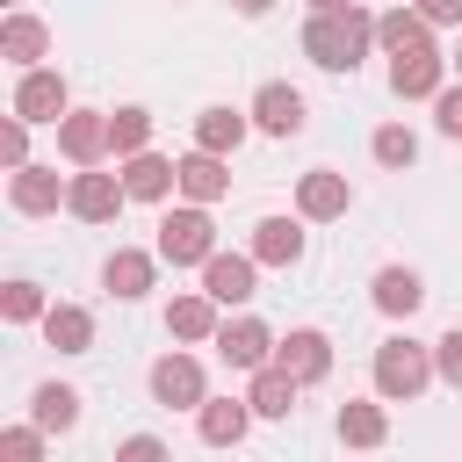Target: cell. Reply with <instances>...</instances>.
Instances as JSON below:
<instances>
[{
  "label": "cell",
  "instance_id": "cell-25",
  "mask_svg": "<svg viewBox=\"0 0 462 462\" xmlns=\"http://www.w3.org/2000/svg\"><path fill=\"white\" fill-rule=\"evenodd\" d=\"M245 130H253V123H245L238 108H224V101L195 116V144H202V152H224V159H231V152L245 144Z\"/></svg>",
  "mask_w": 462,
  "mask_h": 462
},
{
  "label": "cell",
  "instance_id": "cell-18",
  "mask_svg": "<svg viewBox=\"0 0 462 462\" xmlns=\"http://www.w3.org/2000/svg\"><path fill=\"white\" fill-rule=\"evenodd\" d=\"M152 274H159V253H137V245H116V253H108V267H101L108 296H123V303H137V296L152 289Z\"/></svg>",
  "mask_w": 462,
  "mask_h": 462
},
{
  "label": "cell",
  "instance_id": "cell-28",
  "mask_svg": "<svg viewBox=\"0 0 462 462\" xmlns=\"http://www.w3.org/2000/svg\"><path fill=\"white\" fill-rule=\"evenodd\" d=\"M339 440H346V448H383V440H390V419H383V404H361V397H346V404H339Z\"/></svg>",
  "mask_w": 462,
  "mask_h": 462
},
{
  "label": "cell",
  "instance_id": "cell-31",
  "mask_svg": "<svg viewBox=\"0 0 462 462\" xmlns=\"http://www.w3.org/2000/svg\"><path fill=\"white\" fill-rule=\"evenodd\" d=\"M368 152H375L383 166H411V159H419V137H411L404 123H383V130L368 137Z\"/></svg>",
  "mask_w": 462,
  "mask_h": 462
},
{
  "label": "cell",
  "instance_id": "cell-35",
  "mask_svg": "<svg viewBox=\"0 0 462 462\" xmlns=\"http://www.w3.org/2000/svg\"><path fill=\"white\" fill-rule=\"evenodd\" d=\"M433 123H440V137H462V79L433 94Z\"/></svg>",
  "mask_w": 462,
  "mask_h": 462
},
{
  "label": "cell",
  "instance_id": "cell-23",
  "mask_svg": "<svg viewBox=\"0 0 462 462\" xmlns=\"http://www.w3.org/2000/svg\"><path fill=\"white\" fill-rule=\"evenodd\" d=\"M375 43H383L390 58H397V51H426V43H433V22H426L419 7H390V14L375 22Z\"/></svg>",
  "mask_w": 462,
  "mask_h": 462
},
{
  "label": "cell",
  "instance_id": "cell-7",
  "mask_svg": "<svg viewBox=\"0 0 462 462\" xmlns=\"http://www.w3.org/2000/svg\"><path fill=\"white\" fill-rule=\"evenodd\" d=\"M58 152H65L72 166H101V159H108V116H101V108H65Z\"/></svg>",
  "mask_w": 462,
  "mask_h": 462
},
{
  "label": "cell",
  "instance_id": "cell-39",
  "mask_svg": "<svg viewBox=\"0 0 462 462\" xmlns=\"http://www.w3.org/2000/svg\"><path fill=\"white\" fill-rule=\"evenodd\" d=\"M231 7H238V14H267L274 0H231Z\"/></svg>",
  "mask_w": 462,
  "mask_h": 462
},
{
  "label": "cell",
  "instance_id": "cell-2",
  "mask_svg": "<svg viewBox=\"0 0 462 462\" xmlns=\"http://www.w3.org/2000/svg\"><path fill=\"white\" fill-rule=\"evenodd\" d=\"M440 368H433V346H419V339H383L375 346V397H390V404H411L426 383H433Z\"/></svg>",
  "mask_w": 462,
  "mask_h": 462
},
{
  "label": "cell",
  "instance_id": "cell-36",
  "mask_svg": "<svg viewBox=\"0 0 462 462\" xmlns=\"http://www.w3.org/2000/svg\"><path fill=\"white\" fill-rule=\"evenodd\" d=\"M116 455H123V462H159V455H166V440H152V433H130V440H116Z\"/></svg>",
  "mask_w": 462,
  "mask_h": 462
},
{
  "label": "cell",
  "instance_id": "cell-15",
  "mask_svg": "<svg viewBox=\"0 0 462 462\" xmlns=\"http://www.w3.org/2000/svg\"><path fill=\"white\" fill-rule=\"evenodd\" d=\"M253 123H260L267 137H303V123H310V116H303V94H296V87L267 79V87L253 94Z\"/></svg>",
  "mask_w": 462,
  "mask_h": 462
},
{
  "label": "cell",
  "instance_id": "cell-34",
  "mask_svg": "<svg viewBox=\"0 0 462 462\" xmlns=\"http://www.w3.org/2000/svg\"><path fill=\"white\" fill-rule=\"evenodd\" d=\"M0 455L36 462V455H43V426H7V433H0Z\"/></svg>",
  "mask_w": 462,
  "mask_h": 462
},
{
  "label": "cell",
  "instance_id": "cell-1",
  "mask_svg": "<svg viewBox=\"0 0 462 462\" xmlns=\"http://www.w3.org/2000/svg\"><path fill=\"white\" fill-rule=\"evenodd\" d=\"M368 43H375V22L361 7H339V14H310L303 22V58L318 72H354L368 58Z\"/></svg>",
  "mask_w": 462,
  "mask_h": 462
},
{
  "label": "cell",
  "instance_id": "cell-3",
  "mask_svg": "<svg viewBox=\"0 0 462 462\" xmlns=\"http://www.w3.org/2000/svg\"><path fill=\"white\" fill-rule=\"evenodd\" d=\"M217 253V224H209V202H180L159 217V260L173 267H202Z\"/></svg>",
  "mask_w": 462,
  "mask_h": 462
},
{
  "label": "cell",
  "instance_id": "cell-16",
  "mask_svg": "<svg viewBox=\"0 0 462 462\" xmlns=\"http://www.w3.org/2000/svg\"><path fill=\"white\" fill-rule=\"evenodd\" d=\"M65 188H72V180H58L51 166H36V159H29V166H14V180H7V202H14L22 217H51V209L65 202Z\"/></svg>",
  "mask_w": 462,
  "mask_h": 462
},
{
  "label": "cell",
  "instance_id": "cell-29",
  "mask_svg": "<svg viewBox=\"0 0 462 462\" xmlns=\"http://www.w3.org/2000/svg\"><path fill=\"white\" fill-rule=\"evenodd\" d=\"M144 144H152V108H116V116H108V152L130 159V152H144Z\"/></svg>",
  "mask_w": 462,
  "mask_h": 462
},
{
  "label": "cell",
  "instance_id": "cell-19",
  "mask_svg": "<svg viewBox=\"0 0 462 462\" xmlns=\"http://www.w3.org/2000/svg\"><path fill=\"white\" fill-rule=\"evenodd\" d=\"M217 310H224V303H217L209 289H188V296L166 303V332H173V339H217V325H224Z\"/></svg>",
  "mask_w": 462,
  "mask_h": 462
},
{
  "label": "cell",
  "instance_id": "cell-6",
  "mask_svg": "<svg viewBox=\"0 0 462 462\" xmlns=\"http://www.w3.org/2000/svg\"><path fill=\"white\" fill-rule=\"evenodd\" d=\"M152 397L166 404V411H195L209 390H202V361L195 354H159L152 361Z\"/></svg>",
  "mask_w": 462,
  "mask_h": 462
},
{
  "label": "cell",
  "instance_id": "cell-11",
  "mask_svg": "<svg viewBox=\"0 0 462 462\" xmlns=\"http://www.w3.org/2000/svg\"><path fill=\"white\" fill-rule=\"evenodd\" d=\"M123 188H130V202H166V195L180 188V159H159V152L144 144V152L123 159Z\"/></svg>",
  "mask_w": 462,
  "mask_h": 462
},
{
  "label": "cell",
  "instance_id": "cell-37",
  "mask_svg": "<svg viewBox=\"0 0 462 462\" xmlns=\"http://www.w3.org/2000/svg\"><path fill=\"white\" fill-rule=\"evenodd\" d=\"M419 14H426L433 29H448V22H462V0H419Z\"/></svg>",
  "mask_w": 462,
  "mask_h": 462
},
{
  "label": "cell",
  "instance_id": "cell-26",
  "mask_svg": "<svg viewBox=\"0 0 462 462\" xmlns=\"http://www.w3.org/2000/svg\"><path fill=\"white\" fill-rule=\"evenodd\" d=\"M43 339H51L58 354H87V346H94V318H87L79 303H51V310H43Z\"/></svg>",
  "mask_w": 462,
  "mask_h": 462
},
{
  "label": "cell",
  "instance_id": "cell-8",
  "mask_svg": "<svg viewBox=\"0 0 462 462\" xmlns=\"http://www.w3.org/2000/svg\"><path fill=\"white\" fill-rule=\"evenodd\" d=\"M346 202H354V188H346V173H332V166H310V173L296 180V217H310V224L346 217Z\"/></svg>",
  "mask_w": 462,
  "mask_h": 462
},
{
  "label": "cell",
  "instance_id": "cell-27",
  "mask_svg": "<svg viewBox=\"0 0 462 462\" xmlns=\"http://www.w3.org/2000/svg\"><path fill=\"white\" fill-rule=\"evenodd\" d=\"M29 419H36L43 433H72V426H79V390H65V383H43V390L29 397Z\"/></svg>",
  "mask_w": 462,
  "mask_h": 462
},
{
  "label": "cell",
  "instance_id": "cell-9",
  "mask_svg": "<svg viewBox=\"0 0 462 462\" xmlns=\"http://www.w3.org/2000/svg\"><path fill=\"white\" fill-rule=\"evenodd\" d=\"M253 419H260L253 397H202V404H195V433H202L209 448H238Z\"/></svg>",
  "mask_w": 462,
  "mask_h": 462
},
{
  "label": "cell",
  "instance_id": "cell-40",
  "mask_svg": "<svg viewBox=\"0 0 462 462\" xmlns=\"http://www.w3.org/2000/svg\"><path fill=\"white\" fill-rule=\"evenodd\" d=\"M448 65H455V79H462V43H455V58H448Z\"/></svg>",
  "mask_w": 462,
  "mask_h": 462
},
{
  "label": "cell",
  "instance_id": "cell-13",
  "mask_svg": "<svg viewBox=\"0 0 462 462\" xmlns=\"http://www.w3.org/2000/svg\"><path fill=\"white\" fill-rule=\"evenodd\" d=\"M217 354H224L231 368H267V361H274V332H267L260 318H224V325H217Z\"/></svg>",
  "mask_w": 462,
  "mask_h": 462
},
{
  "label": "cell",
  "instance_id": "cell-5",
  "mask_svg": "<svg viewBox=\"0 0 462 462\" xmlns=\"http://www.w3.org/2000/svg\"><path fill=\"white\" fill-rule=\"evenodd\" d=\"M123 202H130V188H123L116 173H94V166H79L72 188H65V209H72L79 224H116Z\"/></svg>",
  "mask_w": 462,
  "mask_h": 462
},
{
  "label": "cell",
  "instance_id": "cell-21",
  "mask_svg": "<svg viewBox=\"0 0 462 462\" xmlns=\"http://www.w3.org/2000/svg\"><path fill=\"white\" fill-rule=\"evenodd\" d=\"M224 188H231V173H224V152H202V144H195V152L180 159V195H188V202H217Z\"/></svg>",
  "mask_w": 462,
  "mask_h": 462
},
{
  "label": "cell",
  "instance_id": "cell-4",
  "mask_svg": "<svg viewBox=\"0 0 462 462\" xmlns=\"http://www.w3.org/2000/svg\"><path fill=\"white\" fill-rule=\"evenodd\" d=\"M65 108H72L65 72H51V65H22V79H14V116H29V123H65Z\"/></svg>",
  "mask_w": 462,
  "mask_h": 462
},
{
  "label": "cell",
  "instance_id": "cell-30",
  "mask_svg": "<svg viewBox=\"0 0 462 462\" xmlns=\"http://www.w3.org/2000/svg\"><path fill=\"white\" fill-rule=\"evenodd\" d=\"M43 310H51V303H43L36 282H7V289H0V318H7V325H43Z\"/></svg>",
  "mask_w": 462,
  "mask_h": 462
},
{
  "label": "cell",
  "instance_id": "cell-22",
  "mask_svg": "<svg viewBox=\"0 0 462 462\" xmlns=\"http://www.w3.org/2000/svg\"><path fill=\"white\" fill-rule=\"evenodd\" d=\"M368 296H375V310H383V318H411V310L426 303V282H419L411 267H383Z\"/></svg>",
  "mask_w": 462,
  "mask_h": 462
},
{
  "label": "cell",
  "instance_id": "cell-33",
  "mask_svg": "<svg viewBox=\"0 0 462 462\" xmlns=\"http://www.w3.org/2000/svg\"><path fill=\"white\" fill-rule=\"evenodd\" d=\"M0 159L7 166H29V116H7L0 123Z\"/></svg>",
  "mask_w": 462,
  "mask_h": 462
},
{
  "label": "cell",
  "instance_id": "cell-17",
  "mask_svg": "<svg viewBox=\"0 0 462 462\" xmlns=\"http://www.w3.org/2000/svg\"><path fill=\"white\" fill-rule=\"evenodd\" d=\"M303 224L310 217H260L253 224V260L260 267H296L303 260Z\"/></svg>",
  "mask_w": 462,
  "mask_h": 462
},
{
  "label": "cell",
  "instance_id": "cell-24",
  "mask_svg": "<svg viewBox=\"0 0 462 462\" xmlns=\"http://www.w3.org/2000/svg\"><path fill=\"white\" fill-rule=\"evenodd\" d=\"M43 51H51V29H43L36 14H7V22H0V58H7V65H36Z\"/></svg>",
  "mask_w": 462,
  "mask_h": 462
},
{
  "label": "cell",
  "instance_id": "cell-32",
  "mask_svg": "<svg viewBox=\"0 0 462 462\" xmlns=\"http://www.w3.org/2000/svg\"><path fill=\"white\" fill-rule=\"evenodd\" d=\"M433 368H440V383H455V390H462V325L433 339Z\"/></svg>",
  "mask_w": 462,
  "mask_h": 462
},
{
  "label": "cell",
  "instance_id": "cell-12",
  "mask_svg": "<svg viewBox=\"0 0 462 462\" xmlns=\"http://www.w3.org/2000/svg\"><path fill=\"white\" fill-rule=\"evenodd\" d=\"M253 274H260V260L253 253H209L202 260V289L231 310V303H253Z\"/></svg>",
  "mask_w": 462,
  "mask_h": 462
},
{
  "label": "cell",
  "instance_id": "cell-10",
  "mask_svg": "<svg viewBox=\"0 0 462 462\" xmlns=\"http://www.w3.org/2000/svg\"><path fill=\"white\" fill-rule=\"evenodd\" d=\"M440 79H448V58L426 43V51H397L390 58V87L404 94V101H433L440 94Z\"/></svg>",
  "mask_w": 462,
  "mask_h": 462
},
{
  "label": "cell",
  "instance_id": "cell-14",
  "mask_svg": "<svg viewBox=\"0 0 462 462\" xmlns=\"http://www.w3.org/2000/svg\"><path fill=\"white\" fill-rule=\"evenodd\" d=\"M274 361H282L289 375H303V383H325V375H332V339H325L318 325H296L289 339H274Z\"/></svg>",
  "mask_w": 462,
  "mask_h": 462
},
{
  "label": "cell",
  "instance_id": "cell-20",
  "mask_svg": "<svg viewBox=\"0 0 462 462\" xmlns=\"http://www.w3.org/2000/svg\"><path fill=\"white\" fill-rule=\"evenodd\" d=\"M296 390H303V375H289L282 361H267V368H253V390L245 397H253L260 419H289L296 411Z\"/></svg>",
  "mask_w": 462,
  "mask_h": 462
},
{
  "label": "cell",
  "instance_id": "cell-38",
  "mask_svg": "<svg viewBox=\"0 0 462 462\" xmlns=\"http://www.w3.org/2000/svg\"><path fill=\"white\" fill-rule=\"evenodd\" d=\"M339 7H354V0H310V14H339Z\"/></svg>",
  "mask_w": 462,
  "mask_h": 462
}]
</instances>
